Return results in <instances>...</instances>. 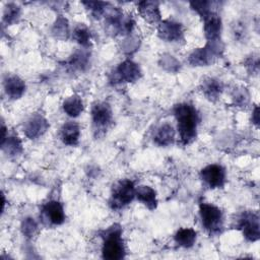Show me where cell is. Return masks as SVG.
I'll return each mask as SVG.
<instances>
[{
	"label": "cell",
	"mask_w": 260,
	"mask_h": 260,
	"mask_svg": "<svg viewBox=\"0 0 260 260\" xmlns=\"http://www.w3.org/2000/svg\"><path fill=\"white\" fill-rule=\"evenodd\" d=\"M174 115L177 120V128L181 142L186 145L191 143L197 135L199 114L196 108L187 103H182L174 108Z\"/></svg>",
	"instance_id": "cell-1"
},
{
	"label": "cell",
	"mask_w": 260,
	"mask_h": 260,
	"mask_svg": "<svg viewBox=\"0 0 260 260\" xmlns=\"http://www.w3.org/2000/svg\"><path fill=\"white\" fill-rule=\"evenodd\" d=\"M102 254L104 259L120 260L125 257V246L122 239V230L119 225H113L103 235Z\"/></svg>",
	"instance_id": "cell-2"
},
{
	"label": "cell",
	"mask_w": 260,
	"mask_h": 260,
	"mask_svg": "<svg viewBox=\"0 0 260 260\" xmlns=\"http://www.w3.org/2000/svg\"><path fill=\"white\" fill-rule=\"evenodd\" d=\"M223 47L220 40L214 42H207L203 48L195 49L189 56L188 61L192 66H207L214 62L219 57Z\"/></svg>",
	"instance_id": "cell-3"
},
{
	"label": "cell",
	"mask_w": 260,
	"mask_h": 260,
	"mask_svg": "<svg viewBox=\"0 0 260 260\" xmlns=\"http://www.w3.org/2000/svg\"><path fill=\"white\" fill-rule=\"evenodd\" d=\"M199 213L202 221V225L210 234H218L222 229L223 216L221 210L211 204L202 202L199 205Z\"/></svg>",
	"instance_id": "cell-4"
},
{
	"label": "cell",
	"mask_w": 260,
	"mask_h": 260,
	"mask_svg": "<svg viewBox=\"0 0 260 260\" xmlns=\"http://www.w3.org/2000/svg\"><path fill=\"white\" fill-rule=\"evenodd\" d=\"M134 183L130 180L119 181L113 188L110 205L113 209H120L132 202L135 197Z\"/></svg>",
	"instance_id": "cell-5"
},
{
	"label": "cell",
	"mask_w": 260,
	"mask_h": 260,
	"mask_svg": "<svg viewBox=\"0 0 260 260\" xmlns=\"http://www.w3.org/2000/svg\"><path fill=\"white\" fill-rule=\"evenodd\" d=\"M238 226L242 231L243 236L250 242H256L260 237L259 215L254 211L243 212L238 221Z\"/></svg>",
	"instance_id": "cell-6"
},
{
	"label": "cell",
	"mask_w": 260,
	"mask_h": 260,
	"mask_svg": "<svg viewBox=\"0 0 260 260\" xmlns=\"http://www.w3.org/2000/svg\"><path fill=\"white\" fill-rule=\"evenodd\" d=\"M91 121L95 131H103L112 122V109L108 103L100 102L91 108Z\"/></svg>",
	"instance_id": "cell-7"
},
{
	"label": "cell",
	"mask_w": 260,
	"mask_h": 260,
	"mask_svg": "<svg viewBox=\"0 0 260 260\" xmlns=\"http://www.w3.org/2000/svg\"><path fill=\"white\" fill-rule=\"evenodd\" d=\"M141 76L138 64L131 60H125L114 71V82H134Z\"/></svg>",
	"instance_id": "cell-8"
},
{
	"label": "cell",
	"mask_w": 260,
	"mask_h": 260,
	"mask_svg": "<svg viewBox=\"0 0 260 260\" xmlns=\"http://www.w3.org/2000/svg\"><path fill=\"white\" fill-rule=\"evenodd\" d=\"M202 181L209 188H221L225 183V171L219 165H208L201 170Z\"/></svg>",
	"instance_id": "cell-9"
},
{
	"label": "cell",
	"mask_w": 260,
	"mask_h": 260,
	"mask_svg": "<svg viewBox=\"0 0 260 260\" xmlns=\"http://www.w3.org/2000/svg\"><path fill=\"white\" fill-rule=\"evenodd\" d=\"M158 37L166 42H179L183 39V26L180 22L167 19L160 20L157 27Z\"/></svg>",
	"instance_id": "cell-10"
},
{
	"label": "cell",
	"mask_w": 260,
	"mask_h": 260,
	"mask_svg": "<svg viewBox=\"0 0 260 260\" xmlns=\"http://www.w3.org/2000/svg\"><path fill=\"white\" fill-rule=\"evenodd\" d=\"M44 217L54 225L62 224L65 220V213L62 204L56 200H51L45 203L42 207Z\"/></svg>",
	"instance_id": "cell-11"
},
{
	"label": "cell",
	"mask_w": 260,
	"mask_h": 260,
	"mask_svg": "<svg viewBox=\"0 0 260 260\" xmlns=\"http://www.w3.org/2000/svg\"><path fill=\"white\" fill-rule=\"evenodd\" d=\"M48 128L49 123L42 115H34L24 124L23 131L28 138L36 139L42 136L48 130Z\"/></svg>",
	"instance_id": "cell-12"
},
{
	"label": "cell",
	"mask_w": 260,
	"mask_h": 260,
	"mask_svg": "<svg viewBox=\"0 0 260 260\" xmlns=\"http://www.w3.org/2000/svg\"><path fill=\"white\" fill-rule=\"evenodd\" d=\"M204 35L207 42H214L220 40L221 19L216 12L209 14L204 19Z\"/></svg>",
	"instance_id": "cell-13"
},
{
	"label": "cell",
	"mask_w": 260,
	"mask_h": 260,
	"mask_svg": "<svg viewBox=\"0 0 260 260\" xmlns=\"http://www.w3.org/2000/svg\"><path fill=\"white\" fill-rule=\"evenodd\" d=\"M138 12L149 23H159L161 14L156 1H141L138 3Z\"/></svg>",
	"instance_id": "cell-14"
},
{
	"label": "cell",
	"mask_w": 260,
	"mask_h": 260,
	"mask_svg": "<svg viewBox=\"0 0 260 260\" xmlns=\"http://www.w3.org/2000/svg\"><path fill=\"white\" fill-rule=\"evenodd\" d=\"M80 136L79 125L73 121L65 123L60 131V137L64 144L75 145L77 144Z\"/></svg>",
	"instance_id": "cell-15"
},
{
	"label": "cell",
	"mask_w": 260,
	"mask_h": 260,
	"mask_svg": "<svg viewBox=\"0 0 260 260\" xmlns=\"http://www.w3.org/2000/svg\"><path fill=\"white\" fill-rule=\"evenodd\" d=\"M4 89L7 95L11 99H19L25 90V82L18 76L12 75L5 79Z\"/></svg>",
	"instance_id": "cell-16"
},
{
	"label": "cell",
	"mask_w": 260,
	"mask_h": 260,
	"mask_svg": "<svg viewBox=\"0 0 260 260\" xmlns=\"http://www.w3.org/2000/svg\"><path fill=\"white\" fill-rule=\"evenodd\" d=\"M135 197L148 209L153 210L157 206L155 191L149 186H139L135 189Z\"/></svg>",
	"instance_id": "cell-17"
},
{
	"label": "cell",
	"mask_w": 260,
	"mask_h": 260,
	"mask_svg": "<svg viewBox=\"0 0 260 260\" xmlns=\"http://www.w3.org/2000/svg\"><path fill=\"white\" fill-rule=\"evenodd\" d=\"M175 139V130L172 125L165 123L154 133L153 141L159 146H168L173 143Z\"/></svg>",
	"instance_id": "cell-18"
},
{
	"label": "cell",
	"mask_w": 260,
	"mask_h": 260,
	"mask_svg": "<svg viewBox=\"0 0 260 260\" xmlns=\"http://www.w3.org/2000/svg\"><path fill=\"white\" fill-rule=\"evenodd\" d=\"M89 52L85 49L75 52L67 62L68 67L73 71H83L89 63Z\"/></svg>",
	"instance_id": "cell-19"
},
{
	"label": "cell",
	"mask_w": 260,
	"mask_h": 260,
	"mask_svg": "<svg viewBox=\"0 0 260 260\" xmlns=\"http://www.w3.org/2000/svg\"><path fill=\"white\" fill-rule=\"evenodd\" d=\"M202 91L208 100L214 101L220 95L222 91V84L215 78H206L202 82Z\"/></svg>",
	"instance_id": "cell-20"
},
{
	"label": "cell",
	"mask_w": 260,
	"mask_h": 260,
	"mask_svg": "<svg viewBox=\"0 0 260 260\" xmlns=\"http://www.w3.org/2000/svg\"><path fill=\"white\" fill-rule=\"evenodd\" d=\"M197 234L193 229L190 228H183L180 229L176 234H175V242L184 248H190L192 247L195 242H196Z\"/></svg>",
	"instance_id": "cell-21"
},
{
	"label": "cell",
	"mask_w": 260,
	"mask_h": 260,
	"mask_svg": "<svg viewBox=\"0 0 260 260\" xmlns=\"http://www.w3.org/2000/svg\"><path fill=\"white\" fill-rule=\"evenodd\" d=\"M64 112L70 117H77L83 111V104L78 95L67 98L63 103Z\"/></svg>",
	"instance_id": "cell-22"
},
{
	"label": "cell",
	"mask_w": 260,
	"mask_h": 260,
	"mask_svg": "<svg viewBox=\"0 0 260 260\" xmlns=\"http://www.w3.org/2000/svg\"><path fill=\"white\" fill-rule=\"evenodd\" d=\"M1 145H2V149L10 155L19 154L22 150L21 141L17 136H7L1 142Z\"/></svg>",
	"instance_id": "cell-23"
},
{
	"label": "cell",
	"mask_w": 260,
	"mask_h": 260,
	"mask_svg": "<svg viewBox=\"0 0 260 260\" xmlns=\"http://www.w3.org/2000/svg\"><path fill=\"white\" fill-rule=\"evenodd\" d=\"M73 39L82 47H89L91 41L90 30L85 25H78L73 31Z\"/></svg>",
	"instance_id": "cell-24"
},
{
	"label": "cell",
	"mask_w": 260,
	"mask_h": 260,
	"mask_svg": "<svg viewBox=\"0 0 260 260\" xmlns=\"http://www.w3.org/2000/svg\"><path fill=\"white\" fill-rule=\"evenodd\" d=\"M52 31L56 38L67 39L69 36V25L67 19L62 16L58 17L53 25Z\"/></svg>",
	"instance_id": "cell-25"
},
{
	"label": "cell",
	"mask_w": 260,
	"mask_h": 260,
	"mask_svg": "<svg viewBox=\"0 0 260 260\" xmlns=\"http://www.w3.org/2000/svg\"><path fill=\"white\" fill-rule=\"evenodd\" d=\"M82 4L86 6V8L95 18H100L102 15H105L106 9L109 5V3L101 1H84Z\"/></svg>",
	"instance_id": "cell-26"
},
{
	"label": "cell",
	"mask_w": 260,
	"mask_h": 260,
	"mask_svg": "<svg viewBox=\"0 0 260 260\" xmlns=\"http://www.w3.org/2000/svg\"><path fill=\"white\" fill-rule=\"evenodd\" d=\"M191 7L204 19L207 17L209 14L213 13L214 11L212 10V2L210 1H193L190 3Z\"/></svg>",
	"instance_id": "cell-27"
},
{
	"label": "cell",
	"mask_w": 260,
	"mask_h": 260,
	"mask_svg": "<svg viewBox=\"0 0 260 260\" xmlns=\"http://www.w3.org/2000/svg\"><path fill=\"white\" fill-rule=\"evenodd\" d=\"M20 14V9L16 4L13 3H9L6 5L4 12H3V20L10 24L13 23L17 20V18L19 17Z\"/></svg>",
	"instance_id": "cell-28"
},
{
	"label": "cell",
	"mask_w": 260,
	"mask_h": 260,
	"mask_svg": "<svg viewBox=\"0 0 260 260\" xmlns=\"http://www.w3.org/2000/svg\"><path fill=\"white\" fill-rule=\"evenodd\" d=\"M21 231L26 238H32L38 231V224L34 218L27 217L22 221Z\"/></svg>",
	"instance_id": "cell-29"
},
{
	"label": "cell",
	"mask_w": 260,
	"mask_h": 260,
	"mask_svg": "<svg viewBox=\"0 0 260 260\" xmlns=\"http://www.w3.org/2000/svg\"><path fill=\"white\" fill-rule=\"evenodd\" d=\"M234 100H235V103L238 105H245L248 101V94L245 92V90H242L235 94Z\"/></svg>",
	"instance_id": "cell-30"
},
{
	"label": "cell",
	"mask_w": 260,
	"mask_h": 260,
	"mask_svg": "<svg viewBox=\"0 0 260 260\" xmlns=\"http://www.w3.org/2000/svg\"><path fill=\"white\" fill-rule=\"evenodd\" d=\"M252 121H253V123H254L256 126H258V124H259V109H258L257 106L255 107V109H254V111H253V114H252Z\"/></svg>",
	"instance_id": "cell-31"
}]
</instances>
